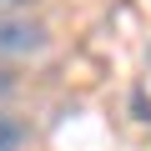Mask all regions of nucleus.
<instances>
[{"instance_id": "nucleus-1", "label": "nucleus", "mask_w": 151, "mask_h": 151, "mask_svg": "<svg viewBox=\"0 0 151 151\" xmlns=\"http://www.w3.org/2000/svg\"><path fill=\"white\" fill-rule=\"evenodd\" d=\"M50 50V30L30 10H0V60H35Z\"/></svg>"}, {"instance_id": "nucleus-2", "label": "nucleus", "mask_w": 151, "mask_h": 151, "mask_svg": "<svg viewBox=\"0 0 151 151\" xmlns=\"http://www.w3.org/2000/svg\"><path fill=\"white\" fill-rule=\"evenodd\" d=\"M25 141H30V126L15 111H0V151H20Z\"/></svg>"}, {"instance_id": "nucleus-3", "label": "nucleus", "mask_w": 151, "mask_h": 151, "mask_svg": "<svg viewBox=\"0 0 151 151\" xmlns=\"http://www.w3.org/2000/svg\"><path fill=\"white\" fill-rule=\"evenodd\" d=\"M35 0H0V10H30Z\"/></svg>"}, {"instance_id": "nucleus-4", "label": "nucleus", "mask_w": 151, "mask_h": 151, "mask_svg": "<svg viewBox=\"0 0 151 151\" xmlns=\"http://www.w3.org/2000/svg\"><path fill=\"white\" fill-rule=\"evenodd\" d=\"M5 91H15V76H10V70H0V96H5Z\"/></svg>"}]
</instances>
